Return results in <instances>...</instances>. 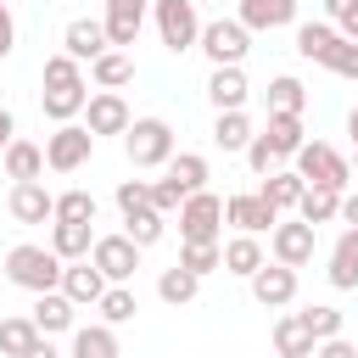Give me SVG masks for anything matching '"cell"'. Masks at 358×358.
<instances>
[{"mask_svg": "<svg viewBox=\"0 0 358 358\" xmlns=\"http://www.w3.org/2000/svg\"><path fill=\"white\" fill-rule=\"evenodd\" d=\"M62 274H67V263H62L50 246L22 241V246H11V252H6V280H11L17 291H34V296L62 291Z\"/></svg>", "mask_w": 358, "mask_h": 358, "instance_id": "cell-1", "label": "cell"}, {"mask_svg": "<svg viewBox=\"0 0 358 358\" xmlns=\"http://www.w3.org/2000/svg\"><path fill=\"white\" fill-rule=\"evenodd\" d=\"M218 235H224V196H213V190L185 196V207H179V241L185 246H218Z\"/></svg>", "mask_w": 358, "mask_h": 358, "instance_id": "cell-2", "label": "cell"}, {"mask_svg": "<svg viewBox=\"0 0 358 358\" xmlns=\"http://www.w3.org/2000/svg\"><path fill=\"white\" fill-rule=\"evenodd\" d=\"M123 151L134 168H168L173 162V129L162 117H134L129 134H123Z\"/></svg>", "mask_w": 358, "mask_h": 358, "instance_id": "cell-3", "label": "cell"}, {"mask_svg": "<svg viewBox=\"0 0 358 358\" xmlns=\"http://www.w3.org/2000/svg\"><path fill=\"white\" fill-rule=\"evenodd\" d=\"M296 173H302V185H324V190H341V196L352 185V162L336 145H324V140H308L296 151Z\"/></svg>", "mask_w": 358, "mask_h": 358, "instance_id": "cell-4", "label": "cell"}, {"mask_svg": "<svg viewBox=\"0 0 358 358\" xmlns=\"http://www.w3.org/2000/svg\"><path fill=\"white\" fill-rule=\"evenodd\" d=\"M151 11H157V34H162V45H168L173 56H179V50H190V45H201L196 0H157Z\"/></svg>", "mask_w": 358, "mask_h": 358, "instance_id": "cell-5", "label": "cell"}, {"mask_svg": "<svg viewBox=\"0 0 358 358\" xmlns=\"http://www.w3.org/2000/svg\"><path fill=\"white\" fill-rule=\"evenodd\" d=\"M201 50H207L213 67H241L246 50H252V34L235 17H218V22H201Z\"/></svg>", "mask_w": 358, "mask_h": 358, "instance_id": "cell-6", "label": "cell"}, {"mask_svg": "<svg viewBox=\"0 0 358 358\" xmlns=\"http://www.w3.org/2000/svg\"><path fill=\"white\" fill-rule=\"evenodd\" d=\"M90 151H95V134H90L84 123H56V134L45 140V168L78 173V168L90 162Z\"/></svg>", "mask_w": 358, "mask_h": 358, "instance_id": "cell-7", "label": "cell"}, {"mask_svg": "<svg viewBox=\"0 0 358 358\" xmlns=\"http://www.w3.org/2000/svg\"><path fill=\"white\" fill-rule=\"evenodd\" d=\"M90 263L106 274V285H129V280H134V268H140V246H134L129 235H95Z\"/></svg>", "mask_w": 358, "mask_h": 358, "instance_id": "cell-8", "label": "cell"}, {"mask_svg": "<svg viewBox=\"0 0 358 358\" xmlns=\"http://www.w3.org/2000/svg\"><path fill=\"white\" fill-rule=\"evenodd\" d=\"M280 218H285V213H280V207H268V201H263L257 190L224 196V224H235L241 235H263V229L274 235V224H280Z\"/></svg>", "mask_w": 358, "mask_h": 358, "instance_id": "cell-9", "label": "cell"}, {"mask_svg": "<svg viewBox=\"0 0 358 358\" xmlns=\"http://www.w3.org/2000/svg\"><path fill=\"white\" fill-rule=\"evenodd\" d=\"M268 252H274V263H285V268L313 263V224H302V218H280L274 235H268Z\"/></svg>", "mask_w": 358, "mask_h": 358, "instance_id": "cell-10", "label": "cell"}, {"mask_svg": "<svg viewBox=\"0 0 358 358\" xmlns=\"http://www.w3.org/2000/svg\"><path fill=\"white\" fill-rule=\"evenodd\" d=\"M84 129L101 140V134H129V123H134V112H129V101L117 95V90H95L90 95V106H84Z\"/></svg>", "mask_w": 358, "mask_h": 358, "instance_id": "cell-11", "label": "cell"}, {"mask_svg": "<svg viewBox=\"0 0 358 358\" xmlns=\"http://www.w3.org/2000/svg\"><path fill=\"white\" fill-rule=\"evenodd\" d=\"M62 45H67V56H73V62H90V67L112 50V39H106V22H101V17H73V22H67V34H62Z\"/></svg>", "mask_w": 358, "mask_h": 358, "instance_id": "cell-12", "label": "cell"}, {"mask_svg": "<svg viewBox=\"0 0 358 358\" xmlns=\"http://www.w3.org/2000/svg\"><path fill=\"white\" fill-rule=\"evenodd\" d=\"M252 296H257L263 308H291V302H296V268L263 263V268L252 274Z\"/></svg>", "mask_w": 358, "mask_h": 358, "instance_id": "cell-13", "label": "cell"}, {"mask_svg": "<svg viewBox=\"0 0 358 358\" xmlns=\"http://www.w3.org/2000/svg\"><path fill=\"white\" fill-rule=\"evenodd\" d=\"M11 218L17 224H45V218H56V196L45 190V179H28V185H11Z\"/></svg>", "mask_w": 358, "mask_h": 358, "instance_id": "cell-14", "label": "cell"}, {"mask_svg": "<svg viewBox=\"0 0 358 358\" xmlns=\"http://www.w3.org/2000/svg\"><path fill=\"white\" fill-rule=\"evenodd\" d=\"M106 39H112V50H123V45H134L140 39V22H145V0H106Z\"/></svg>", "mask_w": 358, "mask_h": 358, "instance_id": "cell-15", "label": "cell"}, {"mask_svg": "<svg viewBox=\"0 0 358 358\" xmlns=\"http://www.w3.org/2000/svg\"><path fill=\"white\" fill-rule=\"evenodd\" d=\"M246 95H252V84H246L241 67H213V78H207V101H213L218 112H246Z\"/></svg>", "mask_w": 358, "mask_h": 358, "instance_id": "cell-16", "label": "cell"}, {"mask_svg": "<svg viewBox=\"0 0 358 358\" xmlns=\"http://www.w3.org/2000/svg\"><path fill=\"white\" fill-rule=\"evenodd\" d=\"M73 296L67 291H45V296H34V308H28V319L39 324V336H62V330H73Z\"/></svg>", "mask_w": 358, "mask_h": 358, "instance_id": "cell-17", "label": "cell"}, {"mask_svg": "<svg viewBox=\"0 0 358 358\" xmlns=\"http://www.w3.org/2000/svg\"><path fill=\"white\" fill-rule=\"evenodd\" d=\"M246 34H263V28H285L296 22V0H241V17H235Z\"/></svg>", "mask_w": 358, "mask_h": 358, "instance_id": "cell-18", "label": "cell"}, {"mask_svg": "<svg viewBox=\"0 0 358 358\" xmlns=\"http://www.w3.org/2000/svg\"><path fill=\"white\" fill-rule=\"evenodd\" d=\"M50 252H56L62 263H84V257L95 252V229H90V224H62V218H50Z\"/></svg>", "mask_w": 358, "mask_h": 358, "instance_id": "cell-19", "label": "cell"}, {"mask_svg": "<svg viewBox=\"0 0 358 358\" xmlns=\"http://www.w3.org/2000/svg\"><path fill=\"white\" fill-rule=\"evenodd\" d=\"M62 291H67V296H73L78 308H84V302L95 308V302L106 296V274H101V268H95L90 257H84V263H67V274H62Z\"/></svg>", "mask_w": 358, "mask_h": 358, "instance_id": "cell-20", "label": "cell"}, {"mask_svg": "<svg viewBox=\"0 0 358 358\" xmlns=\"http://www.w3.org/2000/svg\"><path fill=\"white\" fill-rule=\"evenodd\" d=\"M274 352H280V358H313V352H319V341H313V330H308L302 313H285V319L274 324Z\"/></svg>", "mask_w": 358, "mask_h": 358, "instance_id": "cell-21", "label": "cell"}, {"mask_svg": "<svg viewBox=\"0 0 358 358\" xmlns=\"http://www.w3.org/2000/svg\"><path fill=\"white\" fill-rule=\"evenodd\" d=\"M330 285L336 291H358V229H341V241L330 246Z\"/></svg>", "mask_w": 358, "mask_h": 358, "instance_id": "cell-22", "label": "cell"}, {"mask_svg": "<svg viewBox=\"0 0 358 358\" xmlns=\"http://www.w3.org/2000/svg\"><path fill=\"white\" fill-rule=\"evenodd\" d=\"M0 162H6V179H11V185H28V179L45 173V145H34V140H11Z\"/></svg>", "mask_w": 358, "mask_h": 358, "instance_id": "cell-23", "label": "cell"}, {"mask_svg": "<svg viewBox=\"0 0 358 358\" xmlns=\"http://www.w3.org/2000/svg\"><path fill=\"white\" fill-rule=\"evenodd\" d=\"M179 196H196V190H207V157L201 151H173V162H168V173H162Z\"/></svg>", "mask_w": 358, "mask_h": 358, "instance_id": "cell-24", "label": "cell"}, {"mask_svg": "<svg viewBox=\"0 0 358 358\" xmlns=\"http://www.w3.org/2000/svg\"><path fill=\"white\" fill-rule=\"evenodd\" d=\"M263 263H268V252H263V241H257V235H235V241H224V274L252 280Z\"/></svg>", "mask_w": 358, "mask_h": 358, "instance_id": "cell-25", "label": "cell"}, {"mask_svg": "<svg viewBox=\"0 0 358 358\" xmlns=\"http://www.w3.org/2000/svg\"><path fill=\"white\" fill-rule=\"evenodd\" d=\"M263 140L274 145V157H296V151L308 145V134H302V117H296V112H268Z\"/></svg>", "mask_w": 358, "mask_h": 358, "instance_id": "cell-26", "label": "cell"}, {"mask_svg": "<svg viewBox=\"0 0 358 358\" xmlns=\"http://www.w3.org/2000/svg\"><path fill=\"white\" fill-rule=\"evenodd\" d=\"M302 173L296 168H280V173H268L263 185H257V196L268 201V207H280V213H296V201H302Z\"/></svg>", "mask_w": 358, "mask_h": 358, "instance_id": "cell-27", "label": "cell"}, {"mask_svg": "<svg viewBox=\"0 0 358 358\" xmlns=\"http://www.w3.org/2000/svg\"><path fill=\"white\" fill-rule=\"evenodd\" d=\"M34 347H39V324H34L28 313L0 319V352H6V358H28Z\"/></svg>", "mask_w": 358, "mask_h": 358, "instance_id": "cell-28", "label": "cell"}, {"mask_svg": "<svg viewBox=\"0 0 358 358\" xmlns=\"http://www.w3.org/2000/svg\"><path fill=\"white\" fill-rule=\"evenodd\" d=\"M73 358H123L112 324H78L73 330Z\"/></svg>", "mask_w": 358, "mask_h": 358, "instance_id": "cell-29", "label": "cell"}, {"mask_svg": "<svg viewBox=\"0 0 358 358\" xmlns=\"http://www.w3.org/2000/svg\"><path fill=\"white\" fill-rule=\"evenodd\" d=\"M296 218H302V224H330V218H341V190L308 185L302 201H296Z\"/></svg>", "mask_w": 358, "mask_h": 358, "instance_id": "cell-30", "label": "cell"}, {"mask_svg": "<svg viewBox=\"0 0 358 358\" xmlns=\"http://www.w3.org/2000/svg\"><path fill=\"white\" fill-rule=\"evenodd\" d=\"M39 106H45V117H50V123H73V117L90 106V90H84V84H73V90H45V95H39Z\"/></svg>", "mask_w": 358, "mask_h": 358, "instance_id": "cell-31", "label": "cell"}, {"mask_svg": "<svg viewBox=\"0 0 358 358\" xmlns=\"http://www.w3.org/2000/svg\"><path fill=\"white\" fill-rule=\"evenodd\" d=\"M196 291H201V280H196V274H190V268H179V263H173V268H162V274H157V296H162V302H168V308H185V302H190V296H196Z\"/></svg>", "mask_w": 358, "mask_h": 358, "instance_id": "cell-32", "label": "cell"}, {"mask_svg": "<svg viewBox=\"0 0 358 358\" xmlns=\"http://www.w3.org/2000/svg\"><path fill=\"white\" fill-rule=\"evenodd\" d=\"M213 140H218L224 151H246L257 134H252V117H246V112H218V123H213Z\"/></svg>", "mask_w": 358, "mask_h": 358, "instance_id": "cell-33", "label": "cell"}, {"mask_svg": "<svg viewBox=\"0 0 358 358\" xmlns=\"http://www.w3.org/2000/svg\"><path fill=\"white\" fill-rule=\"evenodd\" d=\"M95 308H101V324H112V330H117V324H129V319L140 313V296H134L129 285H106V296H101Z\"/></svg>", "mask_w": 358, "mask_h": 358, "instance_id": "cell-34", "label": "cell"}, {"mask_svg": "<svg viewBox=\"0 0 358 358\" xmlns=\"http://www.w3.org/2000/svg\"><path fill=\"white\" fill-rule=\"evenodd\" d=\"M336 39H341V34H336V22H302V28H296V56L324 62V50H330Z\"/></svg>", "mask_w": 358, "mask_h": 358, "instance_id": "cell-35", "label": "cell"}, {"mask_svg": "<svg viewBox=\"0 0 358 358\" xmlns=\"http://www.w3.org/2000/svg\"><path fill=\"white\" fill-rule=\"evenodd\" d=\"M90 78H95L101 90H123V84L134 78V62H129V50H106V56L90 67Z\"/></svg>", "mask_w": 358, "mask_h": 358, "instance_id": "cell-36", "label": "cell"}, {"mask_svg": "<svg viewBox=\"0 0 358 358\" xmlns=\"http://www.w3.org/2000/svg\"><path fill=\"white\" fill-rule=\"evenodd\" d=\"M302 106H308V90H302V78L280 73V78L268 84V112H296V117H302Z\"/></svg>", "mask_w": 358, "mask_h": 358, "instance_id": "cell-37", "label": "cell"}, {"mask_svg": "<svg viewBox=\"0 0 358 358\" xmlns=\"http://www.w3.org/2000/svg\"><path fill=\"white\" fill-rule=\"evenodd\" d=\"M123 224H129L123 235H129V241H134L140 252H145V246H157V241H162V229H168V218H162L157 207H145V213H129Z\"/></svg>", "mask_w": 358, "mask_h": 358, "instance_id": "cell-38", "label": "cell"}, {"mask_svg": "<svg viewBox=\"0 0 358 358\" xmlns=\"http://www.w3.org/2000/svg\"><path fill=\"white\" fill-rule=\"evenodd\" d=\"M56 218L62 224H95V196L90 190H62L56 196Z\"/></svg>", "mask_w": 358, "mask_h": 358, "instance_id": "cell-39", "label": "cell"}, {"mask_svg": "<svg viewBox=\"0 0 358 358\" xmlns=\"http://www.w3.org/2000/svg\"><path fill=\"white\" fill-rule=\"evenodd\" d=\"M73 84H84V73H78V62H73L67 50H56V56H45V90H73Z\"/></svg>", "mask_w": 358, "mask_h": 358, "instance_id": "cell-40", "label": "cell"}, {"mask_svg": "<svg viewBox=\"0 0 358 358\" xmlns=\"http://www.w3.org/2000/svg\"><path fill=\"white\" fill-rule=\"evenodd\" d=\"M179 268H190L196 280L213 274V268H224V241L218 246H179Z\"/></svg>", "mask_w": 358, "mask_h": 358, "instance_id": "cell-41", "label": "cell"}, {"mask_svg": "<svg viewBox=\"0 0 358 358\" xmlns=\"http://www.w3.org/2000/svg\"><path fill=\"white\" fill-rule=\"evenodd\" d=\"M302 319H308L313 341H336V336H341V308H330V302H313Z\"/></svg>", "mask_w": 358, "mask_h": 358, "instance_id": "cell-42", "label": "cell"}, {"mask_svg": "<svg viewBox=\"0 0 358 358\" xmlns=\"http://www.w3.org/2000/svg\"><path fill=\"white\" fill-rule=\"evenodd\" d=\"M319 67H330L336 78H352V84H358V45H352V39H336V45L324 50Z\"/></svg>", "mask_w": 358, "mask_h": 358, "instance_id": "cell-43", "label": "cell"}, {"mask_svg": "<svg viewBox=\"0 0 358 358\" xmlns=\"http://www.w3.org/2000/svg\"><path fill=\"white\" fill-rule=\"evenodd\" d=\"M117 207H123V218L129 213H145L151 207V179H123L117 185Z\"/></svg>", "mask_w": 358, "mask_h": 358, "instance_id": "cell-44", "label": "cell"}, {"mask_svg": "<svg viewBox=\"0 0 358 358\" xmlns=\"http://www.w3.org/2000/svg\"><path fill=\"white\" fill-rule=\"evenodd\" d=\"M246 162H252V173H257V179H268V173H280V157H274V145H268L263 134H257V140L246 145Z\"/></svg>", "mask_w": 358, "mask_h": 358, "instance_id": "cell-45", "label": "cell"}, {"mask_svg": "<svg viewBox=\"0 0 358 358\" xmlns=\"http://www.w3.org/2000/svg\"><path fill=\"white\" fill-rule=\"evenodd\" d=\"M151 207H157V213L168 218V213H179V207H185V196H179V190H173L168 179H151Z\"/></svg>", "mask_w": 358, "mask_h": 358, "instance_id": "cell-46", "label": "cell"}, {"mask_svg": "<svg viewBox=\"0 0 358 358\" xmlns=\"http://www.w3.org/2000/svg\"><path fill=\"white\" fill-rule=\"evenodd\" d=\"M17 50V22H11V6H0V62Z\"/></svg>", "mask_w": 358, "mask_h": 358, "instance_id": "cell-47", "label": "cell"}, {"mask_svg": "<svg viewBox=\"0 0 358 358\" xmlns=\"http://www.w3.org/2000/svg\"><path fill=\"white\" fill-rule=\"evenodd\" d=\"M313 358H358V347L347 341V336H336V341H319V352Z\"/></svg>", "mask_w": 358, "mask_h": 358, "instance_id": "cell-48", "label": "cell"}, {"mask_svg": "<svg viewBox=\"0 0 358 358\" xmlns=\"http://www.w3.org/2000/svg\"><path fill=\"white\" fill-rule=\"evenodd\" d=\"M11 140H17V117L0 106V157H6V145H11Z\"/></svg>", "mask_w": 358, "mask_h": 358, "instance_id": "cell-49", "label": "cell"}, {"mask_svg": "<svg viewBox=\"0 0 358 358\" xmlns=\"http://www.w3.org/2000/svg\"><path fill=\"white\" fill-rule=\"evenodd\" d=\"M341 218H347V229H358V190L341 196Z\"/></svg>", "mask_w": 358, "mask_h": 358, "instance_id": "cell-50", "label": "cell"}, {"mask_svg": "<svg viewBox=\"0 0 358 358\" xmlns=\"http://www.w3.org/2000/svg\"><path fill=\"white\" fill-rule=\"evenodd\" d=\"M336 34H341V39H352V45H358V6H352V11H347V17H341V22H336Z\"/></svg>", "mask_w": 358, "mask_h": 358, "instance_id": "cell-51", "label": "cell"}, {"mask_svg": "<svg viewBox=\"0 0 358 358\" xmlns=\"http://www.w3.org/2000/svg\"><path fill=\"white\" fill-rule=\"evenodd\" d=\"M352 6H358V0H324V17H330V22H341Z\"/></svg>", "mask_w": 358, "mask_h": 358, "instance_id": "cell-52", "label": "cell"}, {"mask_svg": "<svg viewBox=\"0 0 358 358\" xmlns=\"http://www.w3.org/2000/svg\"><path fill=\"white\" fill-rule=\"evenodd\" d=\"M28 358H62V352H56V347H50V336H39V347H34V352H28Z\"/></svg>", "mask_w": 358, "mask_h": 358, "instance_id": "cell-53", "label": "cell"}, {"mask_svg": "<svg viewBox=\"0 0 358 358\" xmlns=\"http://www.w3.org/2000/svg\"><path fill=\"white\" fill-rule=\"evenodd\" d=\"M347 134H352V151H358V106L347 112Z\"/></svg>", "mask_w": 358, "mask_h": 358, "instance_id": "cell-54", "label": "cell"}, {"mask_svg": "<svg viewBox=\"0 0 358 358\" xmlns=\"http://www.w3.org/2000/svg\"><path fill=\"white\" fill-rule=\"evenodd\" d=\"M352 173H358V162H352Z\"/></svg>", "mask_w": 358, "mask_h": 358, "instance_id": "cell-55", "label": "cell"}, {"mask_svg": "<svg viewBox=\"0 0 358 358\" xmlns=\"http://www.w3.org/2000/svg\"><path fill=\"white\" fill-rule=\"evenodd\" d=\"M0 6H6V0H0Z\"/></svg>", "mask_w": 358, "mask_h": 358, "instance_id": "cell-56", "label": "cell"}]
</instances>
